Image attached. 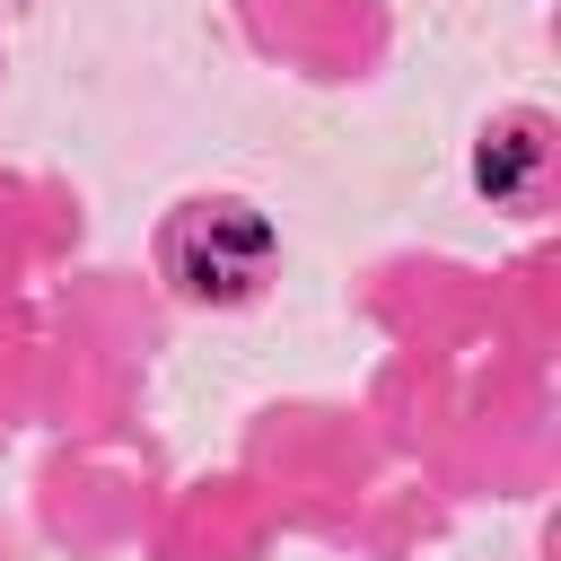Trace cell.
Returning a JSON list of instances; mask_svg holds the SVG:
<instances>
[{"label":"cell","instance_id":"obj_1","mask_svg":"<svg viewBox=\"0 0 561 561\" xmlns=\"http://www.w3.org/2000/svg\"><path fill=\"white\" fill-rule=\"evenodd\" d=\"M272 219L254 210V202H184L175 219H167V237H158V263H167V280L184 289V298H202V307H237V298H254L263 289V272H272Z\"/></svg>","mask_w":561,"mask_h":561}]
</instances>
